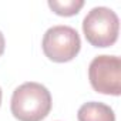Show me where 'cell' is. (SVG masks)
Wrapping results in <instances>:
<instances>
[{
    "mask_svg": "<svg viewBox=\"0 0 121 121\" xmlns=\"http://www.w3.org/2000/svg\"><path fill=\"white\" fill-rule=\"evenodd\" d=\"M10 108L19 121H41L51 110V94L40 83H24L13 91Z\"/></svg>",
    "mask_w": 121,
    "mask_h": 121,
    "instance_id": "cell-1",
    "label": "cell"
},
{
    "mask_svg": "<svg viewBox=\"0 0 121 121\" xmlns=\"http://www.w3.org/2000/svg\"><path fill=\"white\" fill-rule=\"evenodd\" d=\"M120 20L115 12L108 7L91 9L83 20V33L94 47H110L118 39Z\"/></svg>",
    "mask_w": 121,
    "mask_h": 121,
    "instance_id": "cell-2",
    "label": "cell"
},
{
    "mask_svg": "<svg viewBox=\"0 0 121 121\" xmlns=\"http://www.w3.org/2000/svg\"><path fill=\"white\" fill-rule=\"evenodd\" d=\"M46 57L54 63H67L80 53L81 40L70 26H53L50 27L41 43Z\"/></svg>",
    "mask_w": 121,
    "mask_h": 121,
    "instance_id": "cell-3",
    "label": "cell"
},
{
    "mask_svg": "<svg viewBox=\"0 0 121 121\" xmlns=\"http://www.w3.org/2000/svg\"><path fill=\"white\" fill-rule=\"evenodd\" d=\"M88 78L91 87L107 95L118 97L121 94V60L118 56H97L88 66Z\"/></svg>",
    "mask_w": 121,
    "mask_h": 121,
    "instance_id": "cell-4",
    "label": "cell"
},
{
    "mask_svg": "<svg viewBox=\"0 0 121 121\" xmlns=\"http://www.w3.org/2000/svg\"><path fill=\"white\" fill-rule=\"evenodd\" d=\"M77 118L78 121H115V114L110 105L90 101L78 108Z\"/></svg>",
    "mask_w": 121,
    "mask_h": 121,
    "instance_id": "cell-5",
    "label": "cell"
},
{
    "mask_svg": "<svg viewBox=\"0 0 121 121\" xmlns=\"http://www.w3.org/2000/svg\"><path fill=\"white\" fill-rule=\"evenodd\" d=\"M84 6L83 0H48V7L58 16L70 17L77 14Z\"/></svg>",
    "mask_w": 121,
    "mask_h": 121,
    "instance_id": "cell-6",
    "label": "cell"
},
{
    "mask_svg": "<svg viewBox=\"0 0 121 121\" xmlns=\"http://www.w3.org/2000/svg\"><path fill=\"white\" fill-rule=\"evenodd\" d=\"M4 47H6V41H4V36L0 31V56L4 53Z\"/></svg>",
    "mask_w": 121,
    "mask_h": 121,
    "instance_id": "cell-7",
    "label": "cell"
},
{
    "mask_svg": "<svg viewBox=\"0 0 121 121\" xmlns=\"http://www.w3.org/2000/svg\"><path fill=\"white\" fill-rule=\"evenodd\" d=\"M0 104H2V88H0Z\"/></svg>",
    "mask_w": 121,
    "mask_h": 121,
    "instance_id": "cell-8",
    "label": "cell"
}]
</instances>
